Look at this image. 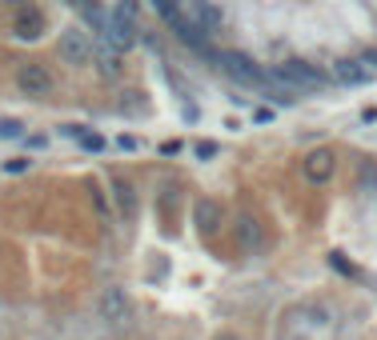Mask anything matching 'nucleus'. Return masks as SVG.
Returning a JSON list of instances; mask_svg holds the SVG:
<instances>
[{
	"instance_id": "6",
	"label": "nucleus",
	"mask_w": 377,
	"mask_h": 340,
	"mask_svg": "<svg viewBox=\"0 0 377 340\" xmlns=\"http://www.w3.org/2000/svg\"><path fill=\"white\" fill-rule=\"evenodd\" d=\"M333 168H337V164H333V152L330 148H321V152H309L305 157V177L313 184H325L333 177Z\"/></svg>"
},
{
	"instance_id": "2",
	"label": "nucleus",
	"mask_w": 377,
	"mask_h": 340,
	"mask_svg": "<svg viewBox=\"0 0 377 340\" xmlns=\"http://www.w3.org/2000/svg\"><path fill=\"white\" fill-rule=\"evenodd\" d=\"M217 68L225 72V76H233L237 84H249V89H265V72L249 65V56H241V52H221L217 56Z\"/></svg>"
},
{
	"instance_id": "14",
	"label": "nucleus",
	"mask_w": 377,
	"mask_h": 340,
	"mask_svg": "<svg viewBox=\"0 0 377 340\" xmlns=\"http://www.w3.org/2000/svg\"><path fill=\"white\" fill-rule=\"evenodd\" d=\"M28 168H32V160H28V157H12V160H4V172H8V177H24Z\"/></svg>"
},
{
	"instance_id": "16",
	"label": "nucleus",
	"mask_w": 377,
	"mask_h": 340,
	"mask_svg": "<svg viewBox=\"0 0 377 340\" xmlns=\"http://www.w3.org/2000/svg\"><path fill=\"white\" fill-rule=\"evenodd\" d=\"M117 148H120V152H137V148H141V140H137V136H120Z\"/></svg>"
},
{
	"instance_id": "5",
	"label": "nucleus",
	"mask_w": 377,
	"mask_h": 340,
	"mask_svg": "<svg viewBox=\"0 0 377 340\" xmlns=\"http://www.w3.org/2000/svg\"><path fill=\"white\" fill-rule=\"evenodd\" d=\"M100 317L109 320V324H120V320L129 317V296H125V288H105V296H100Z\"/></svg>"
},
{
	"instance_id": "19",
	"label": "nucleus",
	"mask_w": 377,
	"mask_h": 340,
	"mask_svg": "<svg viewBox=\"0 0 377 340\" xmlns=\"http://www.w3.org/2000/svg\"><path fill=\"white\" fill-rule=\"evenodd\" d=\"M65 4H72V8H80V4H85V0H65Z\"/></svg>"
},
{
	"instance_id": "17",
	"label": "nucleus",
	"mask_w": 377,
	"mask_h": 340,
	"mask_svg": "<svg viewBox=\"0 0 377 340\" xmlns=\"http://www.w3.org/2000/svg\"><path fill=\"white\" fill-rule=\"evenodd\" d=\"M161 152H165V157H173V152H181V144H177V140H165V144H161Z\"/></svg>"
},
{
	"instance_id": "12",
	"label": "nucleus",
	"mask_w": 377,
	"mask_h": 340,
	"mask_svg": "<svg viewBox=\"0 0 377 340\" xmlns=\"http://www.w3.org/2000/svg\"><path fill=\"white\" fill-rule=\"evenodd\" d=\"M24 136V124L17 116H0V140H21Z\"/></svg>"
},
{
	"instance_id": "13",
	"label": "nucleus",
	"mask_w": 377,
	"mask_h": 340,
	"mask_svg": "<svg viewBox=\"0 0 377 340\" xmlns=\"http://www.w3.org/2000/svg\"><path fill=\"white\" fill-rule=\"evenodd\" d=\"M76 140H80V148H85V152H105V136H100V133H80Z\"/></svg>"
},
{
	"instance_id": "7",
	"label": "nucleus",
	"mask_w": 377,
	"mask_h": 340,
	"mask_svg": "<svg viewBox=\"0 0 377 340\" xmlns=\"http://www.w3.org/2000/svg\"><path fill=\"white\" fill-rule=\"evenodd\" d=\"M41 28H45L41 8H28V12H21V21H17V36H24V41H36V36H41Z\"/></svg>"
},
{
	"instance_id": "18",
	"label": "nucleus",
	"mask_w": 377,
	"mask_h": 340,
	"mask_svg": "<svg viewBox=\"0 0 377 340\" xmlns=\"http://www.w3.org/2000/svg\"><path fill=\"white\" fill-rule=\"evenodd\" d=\"M365 65H374V68H377V52H369V56H365Z\"/></svg>"
},
{
	"instance_id": "11",
	"label": "nucleus",
	"mask_w": 377,
	"mask_h": 340,
	"mask_svg": "<svg viewBox=\"0 0 377 340\" xmlns=\"http://www.w3.org/2000/svg\"><path fill=\"white\" fill-rule=\"evenodd\" d=\"M217 220H221L217 204H209V201L197 204V225H201V232H213V228H217Z\"/></svg>"
},
{
	"instance_id": "10",
	"label": "nucleus",
	"mask_w": 377,
	"mask_h": 340,
	"mask_svg": "<svg viewBox=\"0 0 377 340\" xmlns=\"http://www.w3.org/2000/svg\"><path fill=\"white\" fill-rule=\"evenodd\" d=\"M113 192H117V204H120V212H125V216H133V212H137V196H133V184H125V181H113Z\"/></svg>"
},
{
	"instance_id": "9",
	"label": "nucleus",
	"mask_w": 377,
	"mask_h": 340,
	"mask_svg": "<svg viewBox=\"0 0 377 340\" xmlns=\"http://www.w3.org/2000/svg\"><path fill=\"white\" fill-rule=\"evenodd\" d=\"M93 45H96V41H93ZM93 65L100 68V76H117V72H120L113 45H96V52H93Z\"/></svg>"
},
{
	"instance_id": "4",
	"label": "nucleus",
	"mask_w": 377,
	"mask_h": 340,
	"mask_svg": "<svg viewBox=\"0 0 377 340\" xmlns=\"http://www.w3.org/2000/svg\"><path fill=\"white\" fill-rule=\"evenodd\" d=\"M141 41V28H137V16H129V12H113L109 16V45L113 48H133Z\"/></svg>"
},
{
	"instance_id": "3",
	"label": "nucleus",
	"mask_w": 377,
	"mask_h": 340,
	"mask_svg": "<svg viewBox=\"0 0 377 340\" xmlns=\"http://www.w3.org/2000/svg\"><path fill=\"white\" fill-rule=\"evenodd\" d=\"M17 89L24 96H32V100H45L52 92V72L45 65H21L17 68Z\"/></svg>"
},
{
	"instance_id": "8",
	"label": "nucleus",
	"mask_w": 377,
	"mask_h": 340,
	"mask_svg": "<svg viewBox=\"0 0 377 340\" xmlns=\"http://www.w3.org/2000/svg\"><path fill=\"white\" fill-rule=\"evenodd\" d=\"M369 76H374V72L365 65H357V60H341V65H337V80H341V84H365Z\"/></svg>"
},
{
	"instance_id": "15",
	"label": "nucleus",
	"mask_w": 377,
	"mask_h": 340,
	"mask_svg": "<svg viewBox=\"0 0 377 340\" xmlns=\"http://www.w3.org/2000/svg\"><path fill=\"white\" fill-rule=\"evenodd\" d=\"M217 152H221V148H217L213 140H197V144H193V157H197V160H213Z\"/></svg>"
},
{
	"instance_id": "1",
	"label": "nucleus",
	"mask_w": 377,
	"mask_h": 340,
	"mask_svg": "<svg viewBox=\"0 0 377 340\" xmlns=\"http://www.w3.org/2000/svg\"><path fill=\"white\" fill-rule=\"evenodd\" d=\"M93 32H85L80 24H69V28H61V60L72 68H89L93 65Z\"/></svg>"
}]
</instances>
